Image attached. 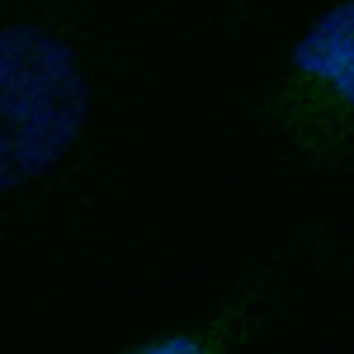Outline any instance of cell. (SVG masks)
Listing matches in <instances>:
<instances>
[{"label": "cell", "mask_w": 354, "mask_h": 354, "mask_svg": "<svg viewBox=\"0 0 354 354\" xmlns=\"http://www.w3.org/2000/svg\"><path fill=\"white\" fill-rule=\"evenodd\" d=\"M322 241L312 232H298L288 245H279L274 255L255 260L250 270L222 293L208 312H198L194 322L137 335L128 345L109 354H245L265 330L302 298L307 270Z\"/></svg>", "instance_id": "obj_3"}, {"label": "cell", "mask_w": 354, "mask_h": 354, "mask_svg": "<svg viewBox=\"0 0 354 354\" xmlns=\"http://www.w3.org/2000/svg\"><path fill=\"white\" fill-rule=\"evenodd\" d=\"M236 5H250V0H236Z\"/></svg>", "instance_id": "obj_4"}, {"label": "cell", "mask_w": 354, "mask_h": 354, "mask_svg": "<svg viewBox=\"0 0 354 354\" xmlns=\"http://www.w3.org/2000/svg\"><path fill=\"white\" fill-rule=\"evenodd\" d=\"M250 118L312 170H354V0H330L283 48Z\"/></svg>", "instance_id": "obj_2"}, {"label": "cell", "mask_w": 354, "mask_h": 354, "mask_svg": "<svg viewBox=\"0 0 354 354\" xmlns=\"http://www.w3.org/2000/svg\"><path fill=\"white\" fill-rule=\"evenodd\" d=\"M161 0H0V298L128 241L165 90Z\"/></svg>", "instance_id": "obj_1"}]
</instances>
